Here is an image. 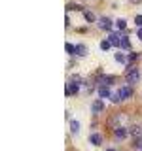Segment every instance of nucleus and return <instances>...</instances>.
<instances>
[{"label": "nucleus", "instance_id": "1a4fd4ad", "mask_svg": "<svg viewBox=\"0 0 142 151\" xmlns=\"http://www.w3.org/2000/svg\"><path fill=\"white\" fill-rule=\"evenodd\" d=\"M129 134V130L127 129H116V132H114V136H116V140H123L125 136Z\"/></svg>", "mask_w": 142, "mask_h": 151}, {"label": "nucleus", "instance_id": "6ab92c4d", "mask_svg": "<svg viewBox=\"0 0 142 151\" xmlns=\"http://www.w3.org/2000/svg\"><path fill=\"white\" fill-rule=\"evenodd\" d=\"M110 45H112V44H110V42H108V40L101 42V49H102V51H108V49H110Z\"/></svg>", "mask_w": 142, "mask_h": 151}, {"label": "nucleus", "instance_id": "4468645a", "mask_svg": "<svg viewBox=\"0 0 142 151\" xmlns=\"http://www.w3.org/2000/svg\"><path fill=\"white\" fill-rule=\"evenodd\" d=\"M64 51H66L68 55H72V53H76V45H74V44H68V42H66V44H64Z\"/></svg>", "mask_w": 142, "mask_h": 151}, {"label": "nucleus", "instance_id": "f3484780", "mask_svg": "<svg viewBox=\"0 0 142 151\" xmlns=\"http://www.w3.org/2000/svg\"><path fill=\"white\" fill-rule=\"evenodd\" d=\"M83 15H85V21H89V23L97 21V19H95V13H93V12H83Z\"/></svg>", "mask_w": 142, "mask_h": 151}, {"label": "nucleus", "instance_id": "9b49d317", "mask_svg": "<svg viewBox=\"0 0 142 151\" xmlns=\"http://www.w3.org/2000/svg\"><path fill=\"white\" fill-rule=\"evenodd\" d=\"M89 142H91L93 145H101V144H102V136H101V134H91Z\"/></svg>", "mask_w": 142, "mask_h": 151}, {"label": "nucleus", "instance_id": "39448f33", "mask_svg": "<svg viewBox=\"0 0 142 151\" xmlns=\"http://www.w3.org/2000/svg\"><path fill=\"white\" fill-rule=\"evenodd\" d=\"M108 42H110L112 45L120 47V44H121V36H120V34H116V32H112V34L108 36Z\"/></svg>", "mask_w": 142, "mask_h": 151}, {"label": "nucleus", "instance_id": "2eb2a0df", "mask_svg": "<svg viewBox=\"0 0 142 151\" xmlns=\"http://www.w3.org/2000/svg\"><path fill=\"white\" fill-rule=\"evenodd\" d=\"M120 117H121V115H112L110 119H108V125H110V127H117V123H120Z\"/></svg>", "mask_w": 142, "mask_h": 151}, {"label": "nucleus", "instance_id": "20e7f679", "mask_svg": "<svg viewBox=\"0 0 142 151\" xmlns=\"http://www.w3.org/2000/svg\"><path fill=\"white\" fill-rule=\"evenodd\" d=\"M78 87H80V85H76V83L66 85V87H64V94H66V96H72V94L78 93Z\"/></svg>", "mask_w": 142, "mask_h": 151}, {"label": "nucleus", "instance_id": "ddd939ff", "mask_svg": "<svg viewBox=\"0 0 142 151\" xmlns=\"http://www.w3.org/2000/svg\"><path fill=\"white\" fill-rule=\"evenodd\" d=\"M97 91H99V94H101V96H110V89H108V87H104V85H99V89H97Z\"/></svg>", "mask_w": 142, "mask_h": 151}, {"label": "nucleus", "instance_id": "a211bd4d", "mask_svg": "<svg viewBox=\"0 0 142 151\" xmlns=\"http://www.w3.org/2000/svg\"><path fill=\"white\" fill-rule=\"evenodd\" d=\"M78 129H80V125H78V121H70V130H72V132H74V134H76V132H78Z\"/></svg>", "mask_w": 142, "mask_h": 151}, {"label": "nucleus", "instance_id": "bb28decb", "mask_svg": "<svg viewBox=\"0 0 142 151\" xmlns=\"http://www.w3.org/2000/svg\"><path fill=\"white\" fill-rule=\"evenodd\" d=\"M87 2H89V0H87Z\"/></svg>", "mask_w": 142, "mask_h": 151}, {"label": "nucleus", "instance_id": "393cba45", "mask_svg": "<svg viewBox=\"0 0 142 151\" xmlns=\"http://www.w3.org/2000/svg\"><path fill=\"white\" fill-rule=\"evenodd\" d=\"M131 2H133V4H138V2H140V0H131Z\"/></svg>", "mask_w": 142, "mask_h": 151}, {"label": "nucleus", "instance_id": "6e6552de", "mask_svg": "<svg viewBox=\"0 0 142 151\" xmlns=\"http://www.w3.org/2000/svg\"><path fill=\"white\" fill-rule=\"evenodd\" d=\"M120 47H121V49H125V51H131V40H129V36H121Z\"/></svg>", "mask_w": 142, "mask_h": 151}, {"label": "nucleus", "instance_id": "f257e3e1", "mask_svg": "<svg viewBox=\"0 0 142 151\" xmlns=\"http://www.w3.org/2000/svg\"><path fill=\"white\" fill-rule=\"evenodd\" d=\"M125 79H127V83H129V85L138 83V79H140V70H138V68H129V70H127Z\"/></svg>", "mask_w": 142, "mask_h": 151}, {"label": "nucleus", "instance_id": "423d86ee", "mask_svg": "<svg viewBox=\"0 0 142 151\" xmlns=\"http://www.w3.org/2000/svg\"><path fill=\"white\" fill-rule=\"evenodd\" d=\"M114 83V76H101L99 78V85H104V87H108V85Z\"/></svg>", "mask_w": 142, "mask_h": 151}, {"label": "nucleus", "instance_id": "b1692460", "mask_svg": "<svg viewBox=\"0 0 142 151\" xmlns=\"http://www.w3.org/2000/svg\"><path fill=\"white\" fill-rule=\"evenodd\" d=\"M136 34H138V38H140V40H142V27L138 28V32H136Z\"/></svg>", "mask_w": 142, "mask_h": 151}, {"label": "nucleus", "instance_id": "9d476101", "mask_svg": "<svg viewBox=\"0 0 142 151\" xmlns=\"http://www.w3.org/2000/svg\"><path fill=\"white\" fill-rule=\"evenodd\" d=\"M129 134L133 136V138H140V136H142V130H140V127H131V129H129Z\"/></svg>", "mask_w": 142, "mask_h": 151}, {"label": "nucleus", "instance_id": "f8f14e48", "mask_svg": "<svg viewBox=\"0 0 142 151\" xmlns=\"http://www.w3.org/2000/svg\"><path fill=\"white\" fill-rule=\"evenodd\" d=\"M76 55H80V57H85L87 55V47L82 45V44H78L76 45Z\"/></svg>", "mask_w": 142, "mask_h": 151}, {"label": "nucleus", "instance_id": "7ed1b4c3", "mask_svg": "<svg viewBox=\"0 0 142 151\" xmlns=\"http://www.w3.org/2000/svg\"><path fill=\"white\" fill-rule=\"evenodd\" d=\"M117 94H120V98H121V100H125V98H129L131 94H133V89H131V85H125V87H121V89H120V93H117Z\"/></svg>", "mask_w": 142, "mask_h": 151}, {"label": "nucleus", "instance_id": "a878e982", "mask_svg": "<svg viewBox=\"0 0 142 151\" xmlns=\"http://www.w3.org/2000/svg\"><path fill=\"white\" fill-rule=\"evenodd\" d=\"M106 151H117V149H114V147H110V149H106Z\"/></svg>", "mask_w": 142, "mask_h": 151}, {"label": "nucleus", "instance_id": "5701e85b", "mask_svg": "<svg viewBox=\"0 0 142 151\" xmlns=\"http://www.w3.org/2000/svg\"><path fill=\"white\" fill-rule=\"evenodd\" d=\"M68 9H82V8H80V6H76V4H70Z\"/></svg>", "mask_w": 142, "mask_h": 151}, {"label": "nucleus", "instance_id": "dca6fc26", "mask_svg": "<svg viewBox=\"0 0 142 151\" xmlns=\"http://www.w3.org/2000/svg\"><path fill=\"white\" fill-rule=\"evenodd\" d=\"M116 27L117 28H120V30L123 32V30H127V23L125 21H123V19H117V21H116Z\"/></svg>", "mask_w": 142, "mask_h": 151}, {"label": "nucleus", "instance_id": "412c9836", "mask_svg": "<svg viewBox=\"0 0 142 151\" xmlns=\"http://www.w3.org/2000/svg\"><path fill=\"white\" fill-rule=\"evenodd\" d=\"M116 60H117V63H127V60H125V57H123L121 53H117V55H116Z\"/></svg>", "mask_w": 142, "mask_h": 151}, {"label": "nucleus", "instance_id": "4be33fe9", "mask_svg": "<svg viewBox=\"0 0 142 151\" xmlns=\"http://www.w3.org/2000/svg\"><path fill=\"white\" fill-rule=\"evenodd\" d=\"M135 23H136L138 27H142V15H136V17H135Z\"/></svg>", "mask_w": 142, "mask_h": 151}, {"label": "nucleus", "instance_id": "0eeeda50", "mask_svg": "<svg viewBox=\"0 0 142 151\" xmlns=\"http://www.w3.org/2000/svg\"><path fill=\"white\" fill-rule=\"evenodd\" d=\"M102 110H104V102H102V100L93 102V106H91V111H93V113H101Z\"/></svg>", "mask_w": 142, "mask_h": 151}, {"label": "nucleus", "instance_id": "aec40b11", "mask_svg": "<svg viewBox=\"0 0 142 151\" xmlns=\"http://www.w3.org/2000/svg\"><path fill=\"white\" fill-rule=\"evenodd\" d=\"M110 100H112V102H120V100H121V98H120V94H116V93H112V94H110Z\"/></svg>", "mask_w": 142, "mask_h": 151}, {"label": "nucleus", "instance_id": "f03ea898", "mask_svg": "<svg viewBox=\"0 0 142 151\" xmlns=\"http://www.w3.org/2000/svg\"><path fill=\"white\" fill-rule=\"evenodd\" d=\"M97 23H99V28H101V30H110L112 28V19L110 17H101Z\"/></svg>", "mask_w": 142, "mask_h": 151}]
</instances>
